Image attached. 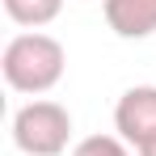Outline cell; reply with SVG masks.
Returning <instances> with one entry per match:
<instances>
[{
  "mask_svg": "<svg viewBox=\"0 0 156 156\" xmlns=\"http://www.w3.org/2000/svg\"><path fill=\"white\" fill-rule=\"evenodd\" d=\"M63 47L51 34H17L4 47V80L17 93H47L63 76Z\"/></svg>",
  "mask_w": 156,
  "mask_h": 156,
  "instance_id": "obj_1",
  "label": "cell"
},
{
  "mask_svg": "<svg viewBox=\"0 0 156 156\" xmlns=\"http://www.w3.org/2000/svg\"><path fill=\"white\" fill-rule=\"evenodd\" d=\"M13 139L30 156H59L72 139V118L59 101H30L13 118Z\"/></svg>",
  "mask_w": 156,
  "mask_h": 156,
  "instance_id": "obj_2",
  "label": "cell"
},
{
  "mask_svg": "<svg viewBox=\"0 0 156 156\" xmlns=\"http://www.w3.org/2000/svg\"><path fill=\"white\" fill-rule=\"evenodd\" d=\"M114 127L118 135L144 148L148 139H156V89L152 84H135L118 97V110H114Z\"/></svg>",
  "mask_w": 156,
  "mask_h": 156,
  "instance_id": "obj_3",
  "label": "cell"
},
{
  "mask_svg": "<svg viewBox=\"0 0 156 156\" xmlns=\"http://www.w3.org/2000/svg\"><path fill=\"white\" fill-rule=\"evenodd\" d=\"M105 21L118 38H148L156 30V0H105Z\"/></svg>",
  "mask_w": 156,
  "mask_h": 156,
  "instance_id": "obj_4",
  "label": "cell"
},
{
  "mask_svg": "<svg viewBox=\"0 0 156 156\" xmlns=\"http://www.w3.org/2000/svg\"><path fill=\"white\" fill-rule=\"evenodd\" d=\"M59 4H63V0H4V13H9L17 26L38 30V26H47V21L59 17Z\"/></svg>",
  "mask_w": 156,
  "mask_h": 156,
  "instance_id": "obj_5",
  "label": "cell"
},
{
  "mask_svg": "<svg viewBox=\"0 0 156 156\" xmlns=\"http://www.w3.org/2000/svg\"><path fill=\"white\" fill-rule=\"evenodd\" d=\"M72 156H127V148H122V139H114V135H89V139L76 144Z\"/></svg>",
  "mask_w": 156,
  "mask_h": 156,
  "instance_id": "obj_6",
  "label": "cell"
},
{
  "mask_svg": "<svg viewBox=\"0 0 156 156\" xmlns=\"http://www.w3.org/2000/svg\"><path fill=\"white\" fill-rule=\"evenodd\" d=\"M139 156H156V139H148V144L139 148Z\"/></svg>",
  "mask_w": 156,
  "mask_h": 156,
  "instance_id": "obj_7",
  "label": "cell"
}]
</instances>
